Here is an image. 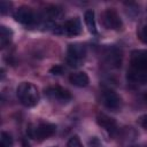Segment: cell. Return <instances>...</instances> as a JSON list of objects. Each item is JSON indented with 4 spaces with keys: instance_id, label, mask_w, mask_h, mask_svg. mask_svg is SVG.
Returning <instances> with one entry per match:
<instances>
[{
    "instance_id": "1",
    "label": "cell",
    "mask_w": 147,
    "mask_h": 147,
    "mask_svg": "<svg viewBox=\"0 0 147 147\" xmlns=\"http://www.w3.org/2000/svg\"><path fill=\"white\" fill-rule=\"evenodd\" d=\"M127 74L134 82L147 79V51H134L131 54V68Z\"/></svg>"
},
{
    "instance_id": "2",
    "label": "cell",
    "mask_w": 147,
    "mask_h": 147,
    "mask_svg": "<svg viewBox=\"0 0 147 147\" xmlns=\"http://www.w3.org/2000/svg\"><path fill=\"white\" fill-rule=\"evenodd\" d=\"M16 94L21 103L25 107H33L39 101V93L37 87L28 82L21 83L16 88Z\"/></svg>"
},
{
    "instance_id": "3",
    "label": "cell",
    "mask_w": 147,
    "mask_h": 147,
    "mask_svg": "<svg viewBox=\"0 0 147 147\" xmlns=\"http://www.w3.org/2000/svg\"><path fill=\"white\" fill-rule=\"evenodd\" d=\"M56 132V126L51 123H39L38 125L29 129V136L37 140H44L52 137Z\"/></svg>"
},
{
    "instance_id": "4",
    "label": "cell",
    "mask_w": 147,
    "mask_h": 147,
    "mask_svg": "<svg viewBox=\"0 0 147 147\" xmlns=\"http://www.w3.org/2000/svg\"><path fill=\"white\" fill-rule=\"evenodd\" d=\"M86 55V48L84 45L75 42L69 45L68 47V57L67 61L70 67H78L82 60H84Z\"/></svg>"
},
{
    "instance_id": "5",
    "label": "cell",
    "mask_w": 147,
    "mask_h": 147,
    "mask_svg": "<svg viewBox=\"0 0 147 147\" xmlns=\"http://www.w3.org/2000/svg\"><path fill=\"white\" fill-rule=\"evenodd\" d=\"M55 32L56 33H60V34H65V36H69V37L77 36V34H79L82 32L80 21L77 17L70 18V20L65 21L62 25L57 26L55 29Z\"/></svg>"
},
{
    "instance_id": "6",
    "label": "cell",
    "mask_w": 147,
    "mask_h": 147,
    "mask_svg": "<svg viewBox=\"0 0 147 147\" xmlns=\"http://www.w3.org/2000/svg\"><path fill=\"white\" fill-rule=\"evenodd\" d=\"M45 95L52 100V101H56V102H61V103H67L71 100V94L70 92H68L67 90L60 87V86H51L45 90Z\"/></svg>"
},
{
    "instance_id": "7",
    "label": "cell",
    "mask_w": 147,
    "mask_h": 147,
    "mask_svg": "<svg viewBox=\"0 0 147 147\" xmlns=\"http://www.w3.org/2000/svg\"><path fill=\"white\" fill-rule=\"evenodd\" d=\"M102 22L103 25L107 29H111V30H118L122 26V20L118 16V14L114 10V9H107L103 15H102Z\"/></svg>"
},
{
    "instance_id": "8",
    "label": "cell",
    "mask_w": 147,
    "mask_h": 147,
    "mask_svg": "<svg viewBox=\"0 0 147 147\" xmlns=\"http://www.w3.org/2000/svg\"><path fill=\"white\" fill-rule=\"evenodd\" d=\"M102 102L108 109L116 110L121 106V98L119 95L113 90H105L102 92Z\"/></svg>"
},
{
    "instance_id": "9",
    "label": "cell",
    "mask_w": 147,
    "mask_h": 147,
    "mask_svg": "<svg viewBox=\"0 0 147 147\" xmlns=\"http://www.w3.org/2000/svg\"><path fill=\"white\" fill-rule=\"evenodd\" d=\"M96 122L110 136H115L117 133V124L114 118L109 117L106 114H99L96 116Z\"/></svg>"
},
{
    "instance_id": "10",
    "label": "cell",
    "mask_w": 147,
    "mask_h": 147,
    "mask_svg": "<svg viewBox=\"0 0 147 147\" xmlns=\"http://www.w3.org/2000/svg\"><path fill=\"white\" fill-rule=\"evenodd\" d=\"M14 17L15 20L21 23V24H25V25H29V24H32L34 22V14L33 11L31 10V8L29 7H20L18 9H16L15 14H14Z\"/></svg>"
},
{
    "instance_id": "11",
    "label": "cell",
    "mask_w": 147,
    "mask_h": 147,
    "mask_svg": "<svg viewBox=\"0 0 147 147\" xmlns=\"http://www.w3.org/2000/svg\"><path fill=\"white\" fill-rule=\"evenodd\" d=\"M69 80L72 85L78 86V87H85V86L88 85V82H90L88 76L85 72H82V71L71 74L70 77H69Z\"/></svg>"
},
{
    "instance_id": "12",
    "label": "cell",
    "mask_w": 147,
    "mask_h": 147,
    "mask_svg": "<svg viewBox=\"0 0 147 147\" xmlns=\"http://www.w3.org/2000/svg\"><path fill=\"white\" fill-rule=\"evenodd\" d=\"M84 21H85V24H86L88 31L92 34H96V24H95V17H94V11L93 10H87L85 13Z\"/></svg>"
},
{
    "instance_id": "13",
    "label": "cell",
    "mask_w": 147,
    "mask_h": 147,
    "mask_svg": "<svg viewBox=\"0 0 147 147\" xmlns=\"http://www.w3.org/2000/svg\"><path fill=\"white\" fill-rule=\"evenodd\" d=\"M11 38H13V31L5 26V25H1L0 26V45L1 47H6L10 41H11Z\"/></svg>"
},
{
    "instance_id": "14",
    "label": "cell",
    "mask_w": 147,
    "mask_h": 147,
    "mask_svg": "<svg viewBox=\"0 0 147 147\" xmlns=\"http://www.w3.org/2000/svg\"><path fill=\"white\" fill-rule=\"evenodd\" d=\"M13 146V139L10 134L2 132L1 133V147H11Z\"/></svg>"
},
{
    "instance_id": "15",
    "label": "cell",
    "mask_w": 147,
    "mask_h": 147,
    "mask_svg": "<svg viewBox=\"0 0 147 147\" xmlns=\"http://www.w3.org/2000/svg\"><path fill=\"white\" fill-rule=\"evenodd\" d=\"M138 37L142 42L147 44V25H144L140 28V30L138 32Z\"/></svg>"
},
{
    "instance_id": "16",
    "label": "cell",
    "mask_w": 147,
    "mask_h": 147,
    "mask_svg": "<svg viewBox=\"0 0 147 147\" xmlns=\"http://www.w3.org/2000/svg\"><path fill=\"white\" fill-rule=\"evenodd\" d=\"M10 7H11L10 2L5 1V0L0 1V11H1V14H7L9 11V9H10Z\"/></svg>"
},
{
    "instance_id": "17",
    "label": "cell",
    "mask_w": 147,
    "mask_h": 147,
    "mask_svg": "<svg viewBox=\"0 0 147 147\" xmlns=\"http://www.w3.org/2000/svg\"><path fill=\"white\" fill-rule=\"evenodd\" d=\"M62 71H63V69H62L61 65H55V67H53V68L51 69V72H52L53 75H61Z\"/></svg>"
},
{
    "instance_id": "18",
    "label": "cell",
    "mask_w": 147,
    "mask_h": 147,
    "mask_svg": "<svg viewBox=\"0 0 147 147\" xmlns=\"http://www.w3.org/2000/svg\"><path fill=\"white\" fill-rule=\"evenodd\" d=\"M90 146L91 147H100L101 145H100V142H99V140L94 137V138H92L91 140H90Z\"/></svg>"
},
{
    "instance_id": "19",
    "label": "cell",
    "mask_w": 147,
    "mask_h": 147,
    "mask_svg": "<svg viewBox=\"0 0 147 147\" xmlns=\"http://www.w3.org/2000/svg\"><path fill=\"white\" fill-rule=\"evenodd\" d=\"M140 124H141V126H142L144 129L147 130V115H145V116H142V117L140 118Z\"/></svg>"
},
{
    "instance_id": "20",
    "label": "cell",
    "mask_w": 147,
    "mask_h": 147,
    "mask_svg": "<svg viewBox=\"0 0 147 147\" xmlns=\"http://www.w3.org/2000/svg\"><path fill=\"white\" fill-rule=\"evenodd\" d=\"M131 147H140V146H131Z\"/></svg>"
},
{
    "instance_id": "21",
    "label": "cell",
    "mask_w": 147,
    "mask_h": 147,
    "mask_svg": "<svg viewBox=\"0 0 147 147\" xmlns=\"http://www.w3.org/2000/svg\"><path fill=\"white\" fill-rule=\"evenodd\" d=\"M145 98H146V100H147V95H146V96H145Z\"/></svg>"
}]
</instances>
